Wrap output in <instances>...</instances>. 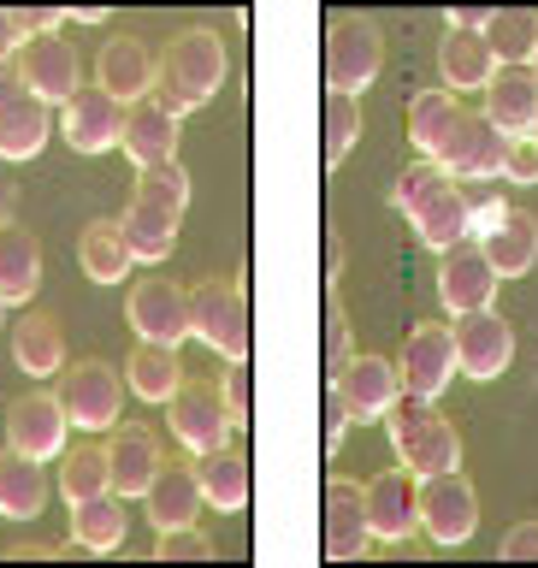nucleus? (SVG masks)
Instances as JSON below:
<instances>
[{"mask_svg":"<svg viewBox=\"0 0 538 568\" xmlns=\"http://www.w3.org/2000/svg\"><path fill=\"white\" fill-rule=\"evenodd\" d=\"M190 337L237 367L248 362V296L237 278H202L190 291Z\"/></svg>","mask_w":538,"mask_h":568,"instance_id":"f257e3e1","label":"nucleus"},{"mask_svg":"<svg viewBox=\"0 0 538 568\" xmlns=\"http://www.w3.org/2000/svg\"><path fill=\"white\" fill-rule=\"evenodd\" d=\"M379 65H385V36L373 18L362 12H344V18H332V30H326V95H362V89L379 78Z\"/></svg>","mask_w":538,"mask_h":568,"instance_id":"f03ea898","label":"nucleus"},{"mask_svg":"<svg viewBox=\"0 0 538 568\" xmlns=\"http://www.w3.org/2000/svg\"><path fill=\"white\" fill-rule=\"evenodd\" d=\"M166 420H172V433L184 438L195 456L220 450V444L237 433V426H231V408H225V385L220 379H190V373L166 397Z\"/></svg>","mask_w":538,"mask_h":568,"instance_id":"7ed1b4c3","label":"nucleus"},{"mask_svg":"<svg viewBox=\"0 0 538 568\" xmlns=\"http://www.w3.org/2000/svg\"><path fill=\"white\" fill-rule=\"evenodd\" d=\"M12 71H18V83H24V95H35L42 106H65L83 89L78 48H71L60 30H53V36H30V42L18 48Z\"/></svg>","mask_w":538,"mask_h":568,"instance_id":"20e7f679","label":"nucleus"},{"mask_svg":"<svg viewBox=\"0 0 538 568\" xmlns=\"http://www.w3.org/2000/svg\"><path fill=\"white\" fill-rule=\"evenodd\" d=\"M60 408L71 426H89V433H113L119 426V408H124V379L106 362H78L60 379Z\"/></svg>","mask_w":538,"mask_h":568,"instance_id":"39448f33","label":"nucleus"},{"mask_svg":"<svg viewBox=\"0 0 538 568\" xmlns=\"http://www.w3.org/2000/svg\"><path fill=\"white\" fill-rule=\"evenodd\" d=\"M450 344H456V373H468V379H497L515 362V332L497 308L456 314Z\"/></svg>","mask_w":538,"mask_h":568,"instance_id":"423d86ee","label":"nucleus"},{"mask_svg":"<svg viewBox=\"0 0 538 568\" xmlns=\"http://www.w3.org/2000/svg\"><path fill=\"white\" fill-rule=\"evenodd\" d=\"M420 527L433 532V545H468L479 527V491L456 474L420 479Z\"/></svg>","mask_w":538,"mask_h":568,"instance_id":"0eeeda50","label":"nucleus"},{"mask_svg":"<svg viewBox=\"0 0 538 568\" xmlns=\"http://www.w3.org/2000/svg\"><path fill=\"white\" fill-rule=\"evenodd\" d=\"M131 326H136V337L142 344H166V349H177L190 337V291L184 284H172V278H142V284H131Z\"/></svg>","mask_w":538,"mask_h":568,"instance_id":"6e6552de","label":"nucleus"},{"mask_svg":"<svg viewBox=\"0 0 538 568\" xmlns=\"http://www.w3.org/2000/svg\"><path fill=\"white\" fill-rule=\"evenodd\" d=\"M390 367H397V385H403V390H415V397H438V390L456 379L450 326H438V320H420V326L403 337V362H390Z\"/></svg>","mask_w":538,"mask_h":568,"instance_id":"1a4fd4ad","label":"nucleus"},{"mask_svg":"<svg viewBox=\"0 0 538 568\" xmlns=\"http://www.w3.org/2000/svg\"><path fill=\"white\" fill-rule=\"evenodd\" d=\"M438 296L450 314H474V308H491L497 296V266L486 261V248H479L474 237H461L444 248L438 261Z\"/></svg>","mask_w":538,"mask_h":568,"instance_id":"9d476101","label":"nucleus"},{"mask_svg":"<svg viewBox=\"0 0 538 568\" xmlns=\"http://www.w3.org/2000/svg\"><path fill=\"white\" fill-rule=\"evenodd\" d=\"M362 504H367L373 539H408L420 527V474H408V468L373 474L362 486Z\"/></svg>","mask_w":538,"mask_h":568,"instance_id":"9b49d317","label":"nucleus"},{"mask_svg":"<svg viewBox=\"0 0 538 568\" xmlns=\"http://www.w3.org/2000/svg\"><path fill=\"white\" fill-rule=\"evenodd\" d=\"M332 397H337V408H344L349 420H379L385 415V403L397 397V367L385 362V355H349L344 367L332 373Z\"/></svg>","mask_w":538,"mask_h":568,"instance_id":"f8f14e48","label":"nucleus"},{"mask_svg":"<svg viewBox=\"0 0 538 568\" xmlns=\"http://www.w3.org/2000/svg\"><path fill=\"white\" fill-rule=\"evenodd\" d=\"M160 78L177 83L184 95L202 106L213 89L225 83V42L213 30H184L177 42L166 48V65H160Z\"/></svg>","mask_w":538,"mask_h":568,"instance_id":"ddd939ff","label":"nucleus"},{"mask_svg":"<svg viewBox=\"0 0 538 568\" xmlns=\"http://www.w3.org/2000/svg\"><path fill=\"white\" fill-rule=\"evenodd\" d=\"M65 408L53 390H24L12 408H7V433H12V450L30 456V462H53L65 450Z\"/></svg>","mask_w":538,"mask_h":568,"instance_id":"4468645a","label":"nucleus"},{"mask_svg":"<svg viewBox=\"0 0 538 568\" xmlns=\"http://www.w3.org/2000/svg\"><path fill=\"white\" fill-rule=\"evenodd\" d=\"M106 450V491H119V497H142L149 491V479L160 474V438L149 433V426H113V438L101 444Z\"/></svg>","mask_w":538,"mask_h":568,"instance_id":"2eb2a0df","label":"nucleus"},{"mask_svg":"<svg viewBox=\"0 0 538 568\" xmlns=\"http://www.w3.org/2000/svg\"><path fill=\"white\" fill-rule=\"evenodd\" d=\"M373 545L367 532V504H362V486L355 479H332L326 486V527H319V550L332 562H362Z\"/></svg>","mask_w":538,"mask_h":568,"instance_id":"dca6fc26","label":"nucleus"},{"mask_svg":"<svg viewBox=\"0 0 538 568\" xmlns=\"http://www.w3.org/2000/svg\"><path fill=\"white\" fill-rule=\"evenodd\" d=\"M65 142L78 154H106L119 149V131H124V106L106 95V89H78V95L65 101Z\"/></svg>","mask_w":538,"mask_h":568,"instance_id":"f3484780","label":"nucleus"},{"mask_svg":"<svg viewBox=\"0 0 538 568\" xmlns=\"http://www.w3.org/2000/svg\"><path fill=\"white\" fill-rule=\"evenodd\" d=\"M95 89H106V95H113L119 106L149 101V89H154V60H149V42H142V36H113V42L101 48Z\"/></svg>","mask_w":538,"mask_h":568,"instance_id":"a211bd4d","label":"nucleus"},{"mask_svg":"<svg viewBox=\"0 0 538 568\" xmlns=\"http://www.w3.org/2000/svg\"><path fill=\"white\" fill-rule=\"evenodd\" d=\"M149 521L154 532H177V527H195L202 515V486H195V462H160V474L149 479Z\"/></svg>","mask_w":538,"mask_h":568,"instance_id":"6ab92c4d","label":"nucleus"},{"mask_svg":"<svg viewBox=\"0 0 538 568\" xmlns=\"http://www.w3.org/2000/svg\"><path fill=\"white\" fill-rule=\"evenodd\" d=\"M532 113H538V71L532 65H504L486 83V119L504 136H532Z\"/></svg>","mask_w":538,"mask_h":568,"instance_id":"aec40b11","label":"nucleus"},{"mask_svg":"<svg viewBox=\"0 0 538 568\" xmlns=\"http://www.w3.org/2000/svg\"><path fill=\"white\" fill-rule=\"evenodd\" d=\"M479 248H486V261L497 266V278H521V273H532V261H538V220L527 207H504Z\"/></svg>","mask_w":538,"mask_h":568,"instance_id":"412c9836","label":"nucleus"},{"mask_svg":"<svg viewBox=\"0 0 538 568\" xmlns=\"http://www.w3.org/2000/svg\"><path fill=\"white\" fill-rule=\"evenodd\" d=\"M42 291V243L30 237L24 225H0V302H18V308H24V302Z\"/></svg>","mask_w":538,"mask_h":568,"instance_id":"4be33fe9","label":"nucleus"},{"mask_svg":"<svg viewBox=\"0 0 538 568\" xmlns=\"http://www.w3.org/2000/svg\"><path fill=\"white\" fill-rule=\"evenodd\" d=\"M195 486H202V504L237 515L248 509V456L220 444V450H202L195 456Z\"/></svg>","mask_w":538,"mask_h":568,"instance_id":"5701e85b","label":"nucleus"},{"mask_svg":"<svg viewBox=\"0 0 538 568\" xmlns=\"http://www.w3.org/2000/svg\"><path fill=\"white\" fill-rule=\"evenodd\" d=\"M119 149L136 160V166H160V160H177V119H166L154 101L124 106V131Z\"/></svg>","mask_w":538,"mask_h":568,"instance_id":"b1692460","label":"nucleus"},{"mask_svg":"<svg viewBox=\"0 0 538 568\" xmlns=\"http://www.w3.org/2000/svg\"><path fill=\"white\" fill-rule=\"evenodd\" d=\"M12 362L30 373V379H53L65 367V332L53 314H24L12 332Z\"/></svg>","mask_w":538,"mask_h":568,"instance_id":"393cba45","label":"nucleus"},{"mask_svg":"<svg viewBox=\"0 0 538 568\" xmlns=\"http://www.w3.org/2000/svg\"><path fill=\"white\" fill-rule=\"evenodd\" d=\"M397 456H403V468H408V474H420V479L456 474V468H461V433H456V420L433 415L408 444H397Z\"/></svg>","mask_w":538,"mask_h":568,"instance_id":"a878e982","label":"nucleus"},{"mask_svg":"<svg viewBox=\"0 0 538 568\" xmlns=\"http://www.w3.org/2000/svg\"><path fill=\"white\" fill-rule=\"evenodd\" d=\"M42 504H48V474H42V462L7 450V456H0V515H7V521H35V515H42Z\"/></svg>","mask_w":538,"mask_h":568,"instance_id":"bb28decb","label":"nucleus"},{"mask_svg":"<svg viewBox=\"0 0 538 568\" xmlns=\"http://www.w3.org/2000/svg\"><path fill=\"white\" fill-rule=\"evenodd\" d=\"M71 539L83 550H119L124 545V497L119 491H95L71 504Z\"/></svg>","mask_w":538,"mask_h":568,"instance_id":"cd10ccee","label":"nucleus"},{"mask_svg":"<svg viewBox=\"0 0 538 568\" xmlns=\"http://www.w3.org/2000/svg\"><path fill=\"white\" fill-rule=\"evenodd\" d=\"M78 266L95 284H124V273H131V248H124V231H119V220H95L78 237Z\"/></svg>","mask_w":538,"mask_h":568,"instance_id":"c85d7f7f","label":"nucleus"},{"mask_svg":"<svg viewBox=\"0 0 538 568\" xmlns=\"http://www.w3.org/2000/svg\"><path fill=\"white\" fill-rule=\"evenodd\" d=\"M438 65H444V83H450V89H486L497 78V60H491L486 36H474V30H450V36H444Z\"/></svg>","mask_w":538,"mask_h":568,"instance_id":"c756f323","label":"nucleus"},{"mask_svg":"<svg viewBox=\"0 0 538 568\" xmlns=\"http://www.w3.org/2000/svg\"><path fill=\"white\" fill-rule=\"evenodd\" d=\"M48 131H53L48 106L35 95H18L7 113H0V160H35L42 142H48Z\"/></svg>","mask_w":538,"mask_h":568,"instance_id":"7c9ffc66","label":"nucleus"},{"mask_svg":"<svg viewBox=\"0 0 538 568\" xmlns=\"http://www.w3.org/2000/svg\"><path fill=\"white\" fill-rule=\"evenodd\" d=\"M468 225H474V202L461 195V184H450L444 195H433V202H426V207L415 213L420 243H426V248H438V255H444L450 243L468 237Z\"/></svg>","mask_w":538,"mask_h":568,"instance_id":"2f4dec72","label":"nucleus"},{"mask_svg":"<svg viewBox=\"0 0 538 568\" xmlns=\"http://www.w3.org/2000/svg\"><path fill=\"white\" fill-rule=\"evenodd\" d=\"M124 379H131L142 403H166L177 379H184V367H177V349H166V344H136L131 362H124Z\"/></svg>","mask_w":538,"mask_h":568,"instance_id":"473e14b6","label":"nucleus"},{"mask_svg":"<svg viewBox=\"0 0 538 568\" xmlns=\"http://www.w3.org/2000/svg\"><path fill=\"white\" fill-rule=\"evenodd\" d=\"M119 231H124V248H131V261H149L160 266L172 255V243H177V220H166V213H154V207H142L131 202L119 213Z\"/></svg>","mask_w":538,"mask_h":568,"instance_id":"72a5a7b5","label":"nucleus"},{"mask_svg":"<svg viewBox=\"0 0 538 568\" xmlns=\"http://www.w3.org/2000/svg\"><path fill=\"white\" fill-rule=\"evenodd\" d=\"M136 195L131 202L142 207H154V213H166V220H184V207H190V172L177 166V160H160V166H136Z\"/></svg>","mask_w":538,"mask_h":568,"instance_id":"f704fd0d","label":"nucleus"},{"mask_svg":"<svg viewBox=\"0 0 538 568\" xmlns=\"http://www.w3.org/2000/svg\"><path fill=\"white\" fill-rule=\"evenodd\" d=\"M486 48L497 65H532V42H538V18L532 12H491L486 18Z\"/></svg>","mask_w":538,"mask_h":568,"instance_id":"c9c22d12","label":"nucleus"},{"mask_svg":"<svg viewBox=\"0 0 538 568\" xmlns=\"http://www.w3.org/2000/svg\"><path fill=\"white\" fill-rule=\"evenodd\" d=\"M355 142H362V101L326 95V106H319V160H326V166H344V154Z\"/></svg>","mask_w":538,"mask_h":568,"instance_id":"e433bc0d","label":"nucleus"},{"mask_svg":"<svg viewBox=\"0 0 538 568\" xmlns=\"http://www.w3.org/2000/svg\"><path fill=\"white\" fill-rule=\"evenodd\" d=\"M504 160H509V136L497 131V124L479 113L474 124V142H468V160H461L456 184H479V178H504Z\"/></svg>","mask_w":538,"mask_h":568,"instance_id":"4c0bfd02","label":"nucleus"},{"mask_svg":"<svg viewBox=\"0 0 538 568\" xmlns=\"http://www.w3.org/2000/svg\"><path fill=\"white\" fill-rule=\"evenodd\" d=\"M60 491H65V504L106 491V450L101 444H78V450L60 462Z\"/></svg>","mask_w":538,"mask_h":568,"instance_id":"58836bf2","label":"nucleus"},{"mask_svg":"<svg viewBox=\"0 0 538 568\" xmlns=\"http://www.w3.org/2000/svg\"><path fill=\"white\" fill-rule=\"evenodd\" d=\"M450 184H456V178L444 172V166H433V160H420V166H408V172L397 178V190H390V207L415 220V213H420L426 202H433V195H444Z\"/></svg>","mask_w":538,"mask_h":568,"instance_id":"ea45409f","label":"nucleus"},{"mask_svg":"<svg viewBox=\"0 0 538 568\" xmlns=\"http://www.w3.org/2000/svg\"><path fill=\"white\" fill-rule=\"evenodd\" d=\"M450 113H456L450 89H426V95H415V101H408V142L426 154V149H433V136L450 124Z\"/></svg>","mask_w":538,"mask_h":568,"instance_id":"a19ab883","label":"nucleus"},{"mask_svg":"<svg viewBox=\"0 0 538 568\" xmlns=\"http://www.w3.org/2000/svg\"><path fill=\"white\" fill-rule=\"evenodd\" d=\"M438 415V408H433V397H415V390H397V397H390L385 403V433H390V444H408V438H415L420 433V426L426 420H433Z\"/></svg>","mask_w":538,"mask_h":568,"instance_id":"79ce46f5","label":"nucleus"},{"mask_svg":"<svg viewBox=\"0 0 538 568\" xmlns=\"http://www.w3.org/2000/svg\"><path fill=\"white\" fill-rule=\"evenodd\" d=\"M160 557H166V562H207L213 545L202 539V532L177 527V532H160Z\"/></svg>","mask_w":538,"mask_h":568,"instance_id":"37998d69","label":"nucleus"},{"mask_svg":"<svg viewBox=\"0 0 538 568\" xmlns=\"http://www.w3.org/2000/svg\"><path fill=\"white\" fill-rule=\"evenodd\" d=\"M344 362H349V320H344V308H337V302H326V379H332Z\"/></svg>","mask_w":538,"mask_h":568,"instance_id":"c03bdc74","label":"nucleus"},{"mask_svg":"<svg viewBox=\"0 0 538 568\" xmlns=\"http://www.w3.org/2000/svg\"><path fill=\"white\" fill-rule=\"evenodd\" d=\"M504 178H515V184H538V142L532 136H509Z\"/></svg>","mask_w":538,"mask_h":568,"instance_id":"a18cd8bd","label":"nucleus"},{"mask_svg":"<svg viewBox=\"0 0 538 568\" xmlns=\"http://www.w3.org/2000/svg\"><path fill=\"white\" fill-rule=\"evenodd\" d=\"M504 557H509V562H538V521H521V527L509 532V539H504Z\"/></svg>","mask_w":538,"mask_h":568,"instance_id":"49530a36","label":"nucleus"},{"mask_svg":"<svg viewBox=\"0 0 538 568\" xmlns=\"http://www.w3.org/2000/svg\"><path fill=\"white\" fill-rule=\"evenodd\" d=\"M225 408H231V426H248V373L225 379Z\"/></svg>","mask_w":538,"mask_h":568,"instance_id":"de8ad7c7","label":"nucleus"},{"mask_svg":"<svg viewBox=\"0 0 538 568\" xmlns=\"http://www.w3.org/2000/svg\"><path fill=\"white\" fill-rule=\"evenodd\" d=\"M18 48H24V30H18V18L0 7V65H12V60H18Z\"/></svg>","mask_w":538,"mask_h":568,"instance_id":"09e8293b","label":"nucleus"},{"mask_svg":"<svg viewBox=\"0 0 538 568\" xmlns=\"http://www.w3.org/2000/svg\"><path fill=\"white\" fill-rule=\"evenodd\" d=\"M344 433H349V415L337 408V397L326 390V450H337V444H344Z\"/></svg>","mask_w":538,"mask_h":568,"instance_id":"8fccbe9b","label":"nucleus"},{"mask_svg":"<svg viewBox=\"0 0 538 568\" xmlns=\"http://www.w3.org/2000/svg\"><path fill=\"white\" fill-rule=\"evenodd\" d=\"M24 95V83H18V71L12 65H0V113H7V106Z\"/></svg>","mask_w":538,"mask_h":568,"instance_id":"3c124183","label":"nucleus"},{"mask_svg":"<svg viewBox=\"0 0 538 568\" xmlns=\"http://www.w3.org/2000/svg\"><path fill=\"white\" fill-rule=\"evenodd\" d=\"M0 332H7V302H0Z\"/></svg>","mask_w":538,"mask_h":568,"instance_id":"603ef678","label":"nucleus"},{"mask_svg":"<svg viewBox=\"0 0 538 568\" xmlns=\"http://www.w3.org/2000/svg\"><path fill=\"white\" fill-rule=\"evenodd\" d=\"M532 142H538V113H532Z\"/></svg>","mask_w":538,"mask_h":568,"instance_id":"864d4df0","label":"nucleus"},{"mask_svg":"<svg viewBox=\"0 0 538 568\" xmlns=\"http://www.w3.org/2000/svg\"><path fill=\"white\" fill-rule=\"evenodd\" d=\"M532 60H538V42H532Z\"/></svg>","mask_w":538,"mask_h":568,"instance_id":"5fc2aeb1","label":"nucleus"}]
</instances>
